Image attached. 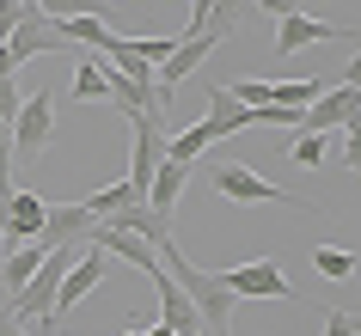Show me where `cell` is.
I'll use <instances>...</instances> for the list:
<instances>
[{"label":"cell","mask_w":361,"mask_h":336,"mask_svg":"<svg viewBox=\"0 0 361 336\" xmlns=\"http://www.w3.org/2000/svg\"><path fill=\"white\" fill-rule=\"evenodd\" d=\"M184 189H190V166L166 159V166L147 178V196H141V202H147L153 214H166V220H171V208H178V196H184Z\"/></svg>","instance_id":"5bb4252c"},{"label":"cell","mask_w":361,"mask_h":336,"mask_svg":"<svg viewBox=\"0 0 361 336\" xmlns=\"http://www.w3.org/2000/svg\"><path fill=\"white\" fill-rule=\"evenodd\" d=\"M6 74H19V61L6 56V43H0V80H6Z\"/></svg>","instance_id":"1f68e13d"},{"label":"cell","mask_w":361,"mask_h":336,"mask_svg":"<svg viewBox=\"0 0 361 336\" xmlns=\"http://www.w3.org/2000/svg\"><path fill=\"white\" fill-rule=\"evenodd\" d=\"M104 275H111V257H104V251H98V244L86 239V244L74 251V263H68V275H61V287H56V312H49V318L74 312V306H80L86 294H98V287H104Z\"/></svg>","instance_id":"7a4b0ae2"},{"label":"cell","mask_w":361,"mask_h":336,"mask_svg":"<svg viewBox=\"0 0 361 336\" xmlns=\"http://www.w3.org/2000/svg\"><path fill=\"white\" fill-rule=\"evenodd\" d=\"M319 92L324 80H269V104H288V111H306Z\"/></svg>","instance_id":"44dd1931"},{"label":"cell","mask_w":361,"mask_h":336,"mask_svg":"<svg viewBox=\"0 0 361 336\" xmlns=\"http://www.w3.org/2000/svg\"><path fill=\"white\" fill-rule=\"evenodd\" d=\"M209 141H214L209 123H190L184 135H166V159H178V166H196V159L209 153Z\"/></svg>","instance_id":"d6986e66"},{"label":"cell","mask_w":361,"mask_h":336,"mask_svg":"<svg viewBox=\"0 0 361 336\" xmlns=\"http://www.w3.org/2000/svg\"><path fill=\"white\" fill-rule=\"evenodd\" d=\"M56 49H68V37H61V25L49 19V13H37V6H25L19 25H13V37H6V56L19 61H37V56H56Z\"/></svg>","instance_id":"3957f363"},{"label":"cell","mask_w":361,"mask_h":336,"mask_svg":"<svg viewBox=\"0 0 361 336\" xmlns=\"http://www.w3.org/2000/svg\"><path fill=\"white\" fill-rule=\"evenodd\" d=\"M92 226H98V220L86 214V202H43L37 244H43V251H56V244H86Z\"/></svg>","instance_id":"ba28073f"},{"label":"cell","mask_w":361,"mask_h":336,"mask_svg":"<svg viewBox=\"0 0 361 336\" xmlns=\"http://www.w3.org/2000/svg\"><path fill=\"white\" fill-rule=\"evenodd\" d=\"M257 13H269V19H288V13H300V0H251Z\"/></svg>","instance_id":"4dcf8cb0"},{"label":"cell","mask_w":361,"mask_h":336,"mask_svg":"<svg viewBox=\"0 0 361 336\" xmlns=\"http://www.w3.org/2000/svg\"><path fill=\"white\" fill-rule=\"evenodd\" d=\"M13 111H19V74H6V80H0V116L13 123Z\"/></svg>","instance_id":"f1b7e54d"},{"label":"cell","mask_w":361,"mask_h":336,"mask_svg":"<svg viewBox=\"0 0 361 336\" xmlns=\"http://www.w3.org/2000/svg\"><path fill=\"white\" fill-rule=\"evenodd\" d=\"M153 294H159V324H166L171 336H202V318H196L190 294L166 275V263H159V275H153Z\"/></svg>","instance_id":"7c38bea8"},{"label":"cell","mask_w":361,"mask_h":336,"mask_svg":"<svg viewBox=\"0 0 361 336\" xmlns=\"http://www.w3.org/2000/svg\"><path fill=\"white\" fill-rule=\"evenodd\" d=\"M13 189V129H6V116H0V196Z\"/></svg>","instance_id":"484cf974"},{"label":"cell","mask_w":361,"mask_h":336,"mask_svg":"<svg viewBox=\"0 0 361 336\" xmlns=\"http://www.w3.org/2000/svg\"><path fill=\"white\" fill-rule=\"evenodd\" d=\"M0 336H37V330H31L25 318H13V312H6V299H0Z\"/></svg>","instance_id":"f546056e"},{"label":"cell","mask_w":361,"mask_h":336,"mask_svg":"<svg viewBox=\"0 0 361 336\" xmlns=\"http://www.w3.org/2000/svg\"><path fill=\"white\" fill-rule=\"evenodd\" d=\"M214 49H221V37H214V31H196V37H178V49H171L166 61H159V92H178V86H184V80L196 74V68H202V61L214 56Z\"/></svg>","instance_id":"30bf717a"},{"label":"cell","mask_w":361,"mask_h":336,"mask_svg":"<svg viewBox=\"0 0 361 336\" xmlns=\"http://www.w3.org/2000/svg\"><path fill=\"white\" fill-rule=\"evenodd\" d=\"M214 189L227 196V202H276V208H294V196H288L282 184H269L264 171H251V166H214Z\"/></svg>","instance_id":"8992f818"},{"label":"cell","mask_w":361,"mask_h":336,"mask_svg":"<svg viewBox=\"0 0 361 336\" xmlns=\"http://www.w3.org/2000/svg\"><path fill=\"white\" fill-rule=\"evenodd\" d=\"M331 37H355V31L319 25V19H306V13H288V19H276V56H294V49H312V43H331Z\"/></svg>","instance_id":"4fadbf2b"},{"label":"cell","mask_w":361,"mask_h":336,"mask_svg":"<svg viewBox=\"0 0 361 336\" xmlns=\"http://www.w3.org/2000/svg\"><path fill=\"white\" fill-rule=\"evenodd\" d=\"M80 202H86V214H92V220H111L116 208L141 202V189H135L129 178H123V184H104V189H92V196H80Z\"/></svg>","instance_id":"ffe728a7"},{"label":"cell","mask_w":361,"mask_h":336,"mask_svg":"<svg viewBox=\"0 0 361 336\" xmlns=\"http://www.w3.org/2000/svg\"><path fill=\"white\" fill-rule=\"evenodd\" d=\"M324 147H331V141H324V135H312V129H300L294 135V166H324Z\"/></svg>","instance_id":"d4e9b609"},{"label":"cell","mask_w":361,"mask_h":336,"mask_svg":"<svg viewBox=\"0 0 361 336\" xmlns=\"http://www.w3.org/2000/svg\"><path fill=\"white\" fill-rule=\"evenodd\" d=\"M202 336H233V330H202Z\"/></svg>","instance_id":"d6a6232c"},{"label":"cell","mask_w":361,"mask_h":336,"mask_svg":"<svg viewBox=\"0 0 361 336\" xmlns=\"http://www.w3.org/2000/svg\"><path fill=\"white\" fill-rule=\"evenodd\" d=\"M312 269H319L324 281H349V275H355V251H337V244H324V251H312Z\"/></svg>","instance_id":"603a6c76"},{"label":"cell","mask_w":361,"mask_h":336,"mask_svg":"<svg viewBox=\"0 0 361 336\" xmlns=\"http://www.w3.org/2000/svg\"><path fill=\"white\" fill-rule=\"evenodd\" d=\"M43 189H6L0 196V244H37L43 226Z\"/></svg>","instance_id":"277c9868"},{"label":"cell","mask_w":361,"mask_h":336,"mask_svg":"<svg viewBox=\"0 0 361 336\" xmlns=\"http://www.w3.org/2000/svg\"><path fill=\"white\" fill-rule=\"evenodd\" d=\"M86 239L98 244V251H104V257H123L129 263V269H141V275H159V251H153L147 239H135V232H123V226H111V220H98L92 232H86Z\"/></svg>","instance_id":"8fae6325"},{"label":"cell","mask_w":361,"mask_h":336,"mask_svg":"<svg viewBox=\"0 0 361 336\" xmlns=\"http://www.w3.org/2000/svg\"><path fill=\"white\" fill-rule=\"evenodd\" d=\"M43 257H49L43 244H6V294H13V287H25V275H31Z\"/></svg>","instance_id":"7402d4cb"},{"label":"cell","mask_w":361,"mask_h":336,"mask_svg":"<svg viewBox=\"0 0 361 336\" xmlns=\"http://www.w3.org/2000/svg\"><path fill=\"white\" fill-rule=\"evenodd\" d=\"M202 123L214 129V141H221V135H245L251 129V104H239L227 86H209V116H202Z\"/></svg>","instance_id":"9a60e30c"},{"label":"cell","mask_w":361,"mask_h":336,"mask_svg":"<svg viewBox=\"0 0 361 336\" xmlns=\"http://www.w3.org/2000/svg\"><path fill=\"white\" fill-rule=\"evenodd\" d=\"M74 98H80V104H104V98H111V68H104V56H92V49H80Z\"/></svg>","instance_id":"ac0fdd59"},{"label":"cell","mask_w":361,"mask_h":336,"mask_svg":"<svg viewBox=\"0 0 361 336\" xmlns=\"http://www.w3.org/2000/svg\"><path fill=\"white\" fill-rule=\"evenodd\" d=\"M221 281H227L239 299H294V281L282 275V263H239V269H221Z\"/></svg>","instance_id":"52a82bcc"},{"label":"cell","mask_w":361,"mask_h":336,"mask_svg":"<svg viewBox=\"0 0 361 336\" xmlns=\"http://www.w3.org/2000/svg\"><path fill=\"white\" fill-rule=\"evenodd\" d=\"M324 336H355V312H324Z\"/></svg>","instance_id":"4316f807"},{"label":"cell","mask_w":361,"mask_h":336,"mask_svg":"<svg viewBox=\"0 0 361 336\" xmlns=\"http://www.w3.org/2000/svg\"><path fill=\"white\" fill-rule=\"evenodd\" d=\"M355 111H361V98H355V68H349L337 92H319V98L300 111V129H312V135H324V129H355Z\"/></svg>","instance_id":"5b68a950"},{"label":"cell","mask_w":361,"mask_h":336,"mask_svg":"<svg viewBox=\"0 0 361 336\" xmlns=\"http://www.w3.org/2000/svg\"><path fill=\"white\" fill-rule=\"evenodd\" d=\"M31 6L49 13V19H80V13H98V19H104V13H111L104 0H31Z\"/></svg>","instance_id":"cb8c5ba5"},{"label":"cell","mask_w":361,"mask_h":336,"mask_svg":"<svg viewBox=\"0 0 361 336\" xmlns=\"http://www.w3.org/2000/svg\"><path fill=\"white\" fill-rule=\"evenodd\" d=\"M13 159H43L49 153V141H56V104H49V86L43 92H25L19 98V111H13Z\"/></svg>","instance_id":"6da1fadb"},{"label":"cell","mask_w":361,"mask_h":336,"mask_svg":"<svg viewBox=\"0 0 361 336\" xmlns=\"http://www.w3.org/2000/svg\"><path fill=\"white\" fill-rule=\"evenodd\" d=\"M129 123H135V166H129V184L147 196V178L166 166V123H159V116H147V111H135Z\"/></svg>","instance_id":"9c48e42d"},{"label":"cell","mask_w":361,"mask_h":336,"mask_svg":"<svg viewBox=\"0 0 361 336\" xmlns=\"http://www.w3.org/2000/svg\"><path fill=\"white\" fill-rule=\"evenodd\" d=\"M111 226H123V232H135V239H147V244H166L171 239V220L166 214H153L147 202H129V208H116Z\"/></svg>","instance_id":"e0dca14e"},{"label":"cell","mask_w":361,"mask_h":336,"mask_svg":"<svg viewBox=\"0 0 361 336\" xmlns=\"http://www.w3.org/2000/svg\"><path fill=\"white\" fill-rule=\"evenodd\" d=\"M104 56H111V68H116L123 80H135V86L159 92V74H153V61L141 56V43H135V37H111V49H104Z\"/></svg>","instance_id":"2e32d148"},{"label":"cell","mask_w":361,"mask_h":336,"mask_svg":"<svg viewBox=\"0 0 361 336\" xmlns=\"http://www.w3.org/2000/svg\"><path fill=\"white\" fill-rule=\"evenodd\" d=\"M31 6V0H0V43L13 37V25H19V13Z\"/></svg>","instance_id":"83f0119b"},{"label":"cell","mask_w":361,"mask_h":336,"mask_svg":"<svg viewBox=\"0 0 361 336\" xmlns=\"http://www.w3.org/2000/svg\"><path fill=\"white\" fill-rule=\"evenodd\" d=\"M43 336H56V330H43Z\"/></svg>","instance_id":"836d02e7"}]
</instances>
